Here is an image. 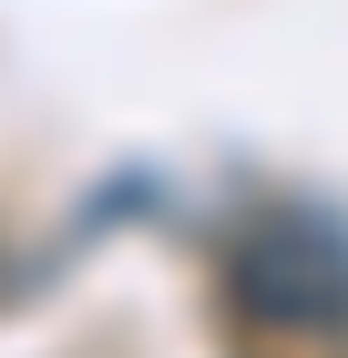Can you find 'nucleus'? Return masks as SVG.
Segmentation results:
<instances>
[{
    "label": "nucleus",
    "mask_w": 348,
    "mask_h": 358,
    "mask_svg": "<svg viewBox=\"0 0 348 358\" xmlns=\"http://www.w3.org/2000/svg\"><path fill=\"white\" fill-rule=\"evenodd\" d=\"M215 287L267 338H348V225L328 205H256L215 256Z\"/></svg>",
    "instance_id": "1"
}]
</instances>
